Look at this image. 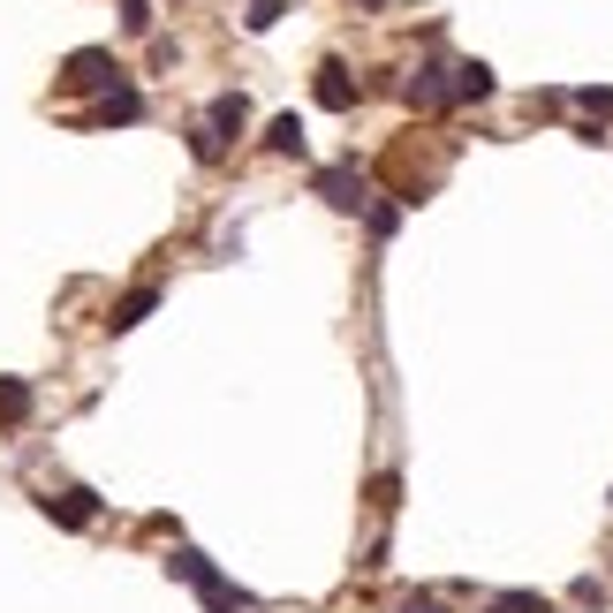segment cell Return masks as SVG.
<instances>
[{
    "mask_svg": "<svg viewBox=\"0 0 613 613\" xmlns=\"http://www.w3.org/2000/svg\"><path fill=\"white\" fill-rule=\"evenodd\" d=\"M167 575L197 583V599H205L213 613H258V599H251V591H235V583H227V575H219L197 545H175V553H167Z\"/></svg>",
    "mask_w": 613,
    "mask_h": 613,
    "instance_id": "cell-1",
    "label": "cell"
},
{
    "mask_svg": "<svg viewBox=\"0 0 613 613\" xmlns=\"http://www.w3.org/2000/svg\"><path fill=\"white\" fill-rule=\"evenodd\" d=\"M243 122H251V106H243V91H219V99H213V114H205V122L190 130V152H197L205 167H213V160H227V144L243 136Z\"/></svg>",
    "mask_w": 613,
    "mask_h": 613,
    "instance_id": "cell-2",
    "label": "cell"
},
{
    "mask_svg": "<svg viewBox=\"0 0 613 613\" xmlns=\"http://www.w3.org/2000/svg\"><path fill=\"white\" fill-rule=\"evenodd\" d=\"M114 84H122V61H114L106 45L69 53V69H61V91H114Z\"/></svg>",
    "mask_w": 613,
    "mask_h": 613,
    "instance_id": "cell-3",
    "label": "cell"
},
{
    "mask_svg": "<svg viewBox=\"0 0 613 613\" xmlns=\"http://www.w3.org/2000/svg\"><path fill=\"white\" fill-rule=\"evenodd\" d=\"M318 197H326L334 213H364V205H371V190H364L356 167H326V175H318Z\"/></svg>",
    "mask_w": 613,
    "mask_h": 613,
    "instance_id": "cell-4",
    "label": "cell"
},
{
    "mask_svg": "<svg viewBox=\"0 0 613 613\" xmlns=\"http://www.w3.org/2000/svg\"><path fill=\"white\" fill-rule=\"evenodd\" d=\"M401 99H409V106H425V114H439V106L454 99V91H447V69H439V61H425V69L401 84Z\"/></svg>",
    "mask_w": 613,
    "mask_h": 613,
    "instance_id": "cell-5",
    "label": "cell"
},
{
    "mask_svg": "<svg viewBox=\"0 0 613 613\" xmlns=\"http://www.w3.org/2000/svg\"><path fill=\"white\" fill-rule=\"evenodd\" d=\"M39 508H45V515H53V523H69V530H84L91 515H99V500H91L84 484H69V492H45Z\"/></svg>",
    "mask_w": 613,
    "mask_h": 613,
    "instance_id": "cell-6",
    "label": "cell"
},
{
    "mask_svg": "<svg viewBox=\"0 0 613 613\" xmlns=\"http://www.w3.org/2000/svg\"><path fill=\"white\" fill-rule=\"evenodd\" d=\"M318 106H334V114L356 106V76L341 69V61H318Z\"/></svg>",
    "mask_w": 613,
    "mask_h": 613,
    "instance_id": "cell-7",
    "label": "cell"
},
{
    "mask_svg": "<svg viewBox=\"0 0 613 613\" xmlns=\"http://www.w3.org/2000/svg\"><path fill=\"white\" fill-rule=\"evenodd\" d=\"M136 114H144V91L136 84H114L99 106H91V122H106V130H114V122H136Z\"/></svg>",
    "mask_w": 613,
    "mask_h": 613,
    "instance_id": "cell-8",
    "label": "cell"
},
{
    "mask_svg": "<svg viewBox=\"0 0 613 613\" xmlns=\"http://www.w3.org/2000/svg\"><path fill=\"white\" fill-rule=\"evenodd\" d=\"M152 310H160V288H130V296L114 304V318H106V326H114V334H130V326H144V318H152Z\"/></svg>",
    "mask_w": 613,
    "mask_h": 613,
    "instance_id": "cell-9",
    "label": "cell"
},
{
    "mask_svg": "<svg viewBox=\"0 0 613 613\" xmlns=\"http://www.w3.org/2000/svg\"><path fill=\"white\" fill-rule=\"evenodd\" d=\"M575 106H583V136H599V122H613V91L606 84L575 91Z\"/></svg>",
    "mask_w": 613,
    "mask_h": 613,
    "instance_id": "cell-10",
    "label": "cell"
},
{
    "mask_svg": "<svg viewBox=\"0 0 613 613\" xmlns=\"http://www.w3.org/2000/svg\"><path fill=\"white\" fill-rule=\"evenodd\" d=\"M447 91H454V99H492V69H484V61H462Z\"/></svg>",
    "mask_w": 613,
    "mask_h": 613,
    "instance_id": "cell-11",
    "label": "cell"
},
{
    "mask_svg": "<svg viewBox=\"0 0 613 613\" xmlns=\"http://www.w3.org/2000/svg\"><path fill=\"white\" fill-rule=\"evenodd\" d=\"M31 417V387L23 379H0V425H23Z\"/></svg>",
    "mask_w": 613,
    "mask_h": 613,
    "instance_id": "cell-12",
    "label": "cell"
},
{
    "mask_svg": "<svg viewBox=\"0 0 613 613\" xmlns=\"http://www.w3.org/2000/svg\"><path fill=\"white\" fill-rule=\"evenodd\" d=\"M265 144H273L280 160H296V152H304V122H296V114H280V122L265 130Z\"/></svg>",
    "mask_w": 613,
    "mask_h": 613,
    "instance_id": "cell-13",
    "label": "cell"
},
{
    "mask_svg": "<svg viewBox=\"0 0 613 613\" xmlns=\"http://www.w3.org/2000/svg\"><path fill=\"white\" fill-rule=\"evenodd\" d=\"M484 613H553V606H545L538 591H500V599H492Z\"/></svg>",
    "mask_w": 613,
    "mask_h": 613,
    "instance_id": "cell-14",
    "label": "cell"
},
{
    "mask_svg": "<svg viewBox=\"0 0 613 613\" xmlns=\"http://www.w3.org/2000/svg\"><path fill=\"white\" fill-rule=\"evenodd\" d=\"M243 23H251V31H273V23H280V0H251V16H243Z\"/></svg>",
    "mask_w": 613,
    "mask_h": 613,
    "instance_id": "cell-15",
    "label": "cell"
},
{
    "mask_svg": "<svg viewBox=\"0 0 613 613\" xmlns=\"http://www.w3.org/2000/svg\"><path fill=\"white\" fill-rule=\"evenodd\" d=\"M122 23L130 31H152V0H122Z\"/></svg>",
    "mask_w": 613,
    "mask_h": 613,
    "instance_id": "cell-16",
    "label": "cell"
},
{
    "mask_svg": "<svg viewBox=\"0 0 613 613\" xmlns=\"http://www.w3.org/2000/svg\"><path fill=\"white\" fill-rule=\"evenodd\" d=\"M356 8H387V0H356Z\"/></svg>",
    "mask_w": 613,
    "mask_h": 613,
    "instance_id": "cell-17",
    "label": "cell"
}]
</instances>
